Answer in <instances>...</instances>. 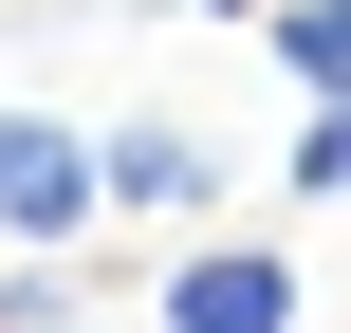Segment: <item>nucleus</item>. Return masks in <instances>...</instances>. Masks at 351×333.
Here are the masks:
<instances>
[{
	"label": "nucleus",
	"mask_w": 351,
	"mask_h": 333,
	"mask_svg": "<svg viewBox=\"0 0 351 333\" xmlns=\"http://www.w3.org/2000/svg\"><path fill=\"white\" fill-rule=\"evenodd\" d=\"M93 204H111V148H74L56 111H0V241H93Z\"/></svg>",
	"instance_id": "1"
},
{
	"label": "nucleus",
	"mask_w": 351,
	"mask_h": 333,
	"mask_svg": "<svg viewBox=\"0 0 351 333\" xmlns=\"http://www.w3.org/2000/svg\"><path fill=\"white\" fill-rule=\"evenodd\" d=\"M167 333H296V260H278V241H204V260H167Z\"/></svg>",
	"instance_id": "2"
},
{
	"label": "nucleus",
	"mask_w": 351,
	"mask_h": 333,
	"mask_svg": "<svg viewBox=\"0 0 351 333\" xmlns=\"http://www.w3.org/2000/svg\"><path fill=\"white\" fill-rule=\"evenodd\" d=\"M204 185H222V148H204V130H167V111H130V130H111V204H204Z\"/></svg>",
	"instance_id": "3"
},
{
	"label": "nucleus",
	"mask_w": 351,
	"mask_h": 333,
	"mask_svg": "<svg viewBox=\"0 0 351 333\" xmlns=\"http://www.w3.org/2000/svg\"><path fill=\"white\" fill-rule=\"evenodd\" d=\"M278 56H296V93H351V0H278Z\"/></svg>",
	"instance_id": "4"
},
{
	"label": "nucleus",
	"mask_w": 351,
	"mask_h": 333,
	"mask_svg": "<svg viewBox=\"0 0 351 333\" xmlns=\"http://www.w3.org/2000/svg\"><path fill=\"white\" fill-rule=\"evenodd\" d=\"M296 204H351V93H315V130H296Z\"/></svg>",
	"instance_id": "5"
},
{
	"label": "nucleus",
	"mask_w": 351,
	"mask_h": 333,
	"mask_svg": "<svg viewBox=\"0 0 351 333\" xmlns=\"http://www.w3.org/2000/svg\"><path fill=\"white\" fill-rule=\"evenodd\" d=\"M185 19H259V0H185Z\"/></svg>",
	"instance_id": "6"
},
{
	"label": "nucleus",
	"mask_w": 351,
	"mask_h": 333,
	"mask_svg": "<svg viewBox=\"0 0 351 333\" xmlns=\"http://www.w3.org/2000/svg\"><path fill=\"white\" fill-rule=\"evenodd\" d=\"M0 333H19V315H0Z\"/></svg>",
	"instance_id": "7"
}]
</instances>
